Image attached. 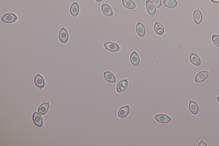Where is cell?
<instances>
[{
	"label": "cell",
	"mask_w": 219,
	"mask_h": 146,
	"mask_svg": "<svg viewBox=\"0 0 219 146\" xmlns=\"http://www.w3.org/2000/svg\"><path fill=\"white\" fill-rule=\"evenodd\" d=\"M146 8L148 13L151 15H154L156 12V7L154 4L150 0L146 1Z\"/></svg>",
	"instance_id": "30bf717a"
},
{
	"label": "cell",
	"mask_w": 219,
	"mask_h": 146,
	"mask_svg": "<svg viewBox=\"0 0 219 146\" xmlns=\"http://www.w3.org/2000/svg\"><path fill=\"white\" fill-rule=\"evenodd\" d=\"M213 2L215 3H219V0H211Z\"/></svg>",
	"instance_id": "484cf974"
},
{
	"label": "cell",
	"mask_w": 219,
	"mask_h": 146,
	"mask_svg": "<svg viewBox=\"0 0 219 146\" xmlns=\"http://www.w3.org/2000/svg\"><path fill=\"white\" fill-rule=\"evenodd\" d=\"M154 29L155 33L159 36H162L164 34V28L162 24L156 22L154 24Z\"/></svg>",
	"instance_id": "ac0fdd59"
},
{
	"label": "cell",
	"mask_w": 219,
	"mask_h": 146,
	"mask_svg": "<svg viewBox=\"0 0 219 146\" xmlns=\"http://www.w3.org/2000/svg\"><path fill=\"white\" fill-rule=\"evenodd\" d=\"M104 46L105 49L111 52H118L120 49V47L118 45L114 42H107L104 44Z\"/></svg>",
	"instance_id": "277c9868"
},
{
	"label": "cell",
	"mask_w": 219,
	"mask_h": 146,
	"mask_svg": "<svg viewBox=\"0 0 219 146\" xmlns=\"http://www.w3.org/2000/svg\"><path fill=\"white\" fill-rule=\"evenodd\" d=\"M17 19V16L13 13L6 14L2 17L1 21L6 23H11L14 22Z\"/></svg>",
	"instance_id": "6da1fadb"
},
{
	"label": "cell",
	"mask_w": 219,
	"mask_h": 146,
	"mask_svg": "<svg viewBox=\"0 0 219 146\" xmlns=\"http://www.w3.org/2000/svg\"><path fill=\"white\" fill-rule=\"evenodd\" d=\"M209 75V72L207 71H202L198 72L195 76V82H201L205 81Z\"/></svg>",
	"instance_id": "8992f818"
},
{
	"label": "cell",
	"mask_w": 219,
	"mask_h": 146,
	"mask_svg": "<svg viewBox=\"0 0 219 146\" xmlns=\"http://www.w3.org/2000/svg\"><path fill=\"white\" fill-rule=\"evenodd\" d=\"M152 2L154 4V6L156 7V8L160 7L161 5V0H152Z\"/></svg>",
	"instance_id": "cb8c5ba5"
},
{
	"label": "cell",
	"mask_w": 219,
	"mask_h": 146,
	"mask_svg": "<svg viewBox=\"0 0 219 146\" xmlns=\"http://www.w3.org/2000/svg\"><path fill=\"white\" fill-rule=\"evenodd\" d=\"M101 10L104 14L107 16H110L113 15V11L109 5L106 4H103L101 6Z\"/></svg>",
	"instance_id": "e0dca14e"
},
{
	"label": "cell",
	"mask_w": 219,
	"mask_h": 146,
	"mask_svg": "<svg viewBox=\"0 0 219 146\" xmlns=\"http://www.w3.org/2000/svg\"><path fill=\"white\" fill-rule=\"evenodd\" d=\"M217 100H218V101L219 102V96L217 97Z\"/></svg>",
	"instance_id": "83f0119b"
},
{
	"label": "cell",
	"mask_w": 219,
	"mask_h": 146,
	"mask_svg": "<svg viewBox=\"0 0 219 146\" xmlns=\"http://www.w3.org/2000/svg\"><path fill=\"white\" fill-rule=\"evenodd\" d=\"M95 1L96 2H100L101 1H102V0H95Z\"/></svg>",
	"instance_id": "4316f807"
},
{
	"label": "cell",
	"mask_w": 219,
	"mask_h": 146,
	"mask_svg": "<svg viewBox=\"0 0 219 146\" xmlns=\"http://www.w3.org/2000/svg\"><path fill=\"white\" fill-rule=\"evenodd\" d=\"M154 119L157 122L162 123H168L171 120V118L170 117L166 114H160L155 115L154 116Z\"/></svg>",
	"instance_id": "7a4b0ae2"
},
{
	"label": "cell",
	"mask_w": 219,
	"mask_h": 146,
	"mask_svg": "<svg viewBox=\"0 0 219 146\" xmlns=\"http://www.w3.org/2000/svg\"><path fill=\"white\" fill-rule=\"evenodd\" d=\"M123 6L129 9H134L136 8V5L132 0H122Z\"/></svg>",
	"instance_id": "44dd1931"
},
{
	"label": "cell",
	"mask_w": 219,
	"mask_h": 146,
	"mask_svg": "<svg viewBox=\"0 0 219 146\" xmlns=\"http://www.w3.org/2000/svg\"><path fill=\"white\" fill-rule=\"evenodd\" d=\"M193 18L194 22L197 24L201 23L202 19V14L198 10H194L193 13Z\"/></svg>",
	"instance_id": "7c38bea8"
},
{
	"label": "cell",
	"mask_w": 219,
	"mask_h": 146,
	"mask_svg": "<svg viewBox=\"0 0 219 146\" xmlns=\"http://www.w3.org/2000/svg\"><path fill=\"white\" fill-rule=\"evenodd\" d=\"M198 146H207V145H206V143L205 142H204V141H203V140H201V142H200V143H199V145H198Z\"/></svg>",
	"instance_id": "d4e9b609"
},
{
	"label": "cell",
	"mask_w": 219,
	"mask_h": 146,
	"mask_svg": "<svg viewBox=\"0 0 219 146\" xmlns=\"http://www.w3.org/2000/svg\"><path fill=\"white\" fill-rule=\"evenodd\" d=\"M35 85L40 88H43L44 87L45 82L44 79L40 74H37L34 78Z\"/></svg>",
	"instance_id": "ba28073f"
},
{
	"label": "cell",
	"mask_w": 219,
	"mask_h": 146,
	"mask_svg": "<svg viewBox=\"0 0 219 146\" xmlns=\"http://www.w3.org/2000/svg\"><path fill=\"white\" fill-rule=\"evenodd\" d=\"M190 59L191 63L195 66H198L201 65L200 59L194 53H191L190 56Z\"/></svg>",
	"instance_id": "8fae6325"
},
{
	"label": "cell",
	"mask_w": 219,
	"mask_h": 146,
	"mask_svg": "<svg viewBox=\"0 0 219 146\" xmlns=\"http://www.w3.org/2000/svg\"><path fill=\"white\" fill-rule=\"evenodd\" d=\"M68 38L69 36L67 30L64 27L62 28L59 34L60 41L63 44H65L68 41Z\"/></svg>",
	"instance_id": "5b68a950"
},
{
	"label": "cell",
	"mask_w": 219,
	"mask_h": 146,
	"mask_svg": "<svg viewBox=\"0 0 219 146\" xmlns=\"http://www.w3.org/2000/svg\"><path fill=\"white\" fill-rule=\"evenodd\" d=\"M136 31L137 34L140 37H143L144 36L146 33L145 28L142 23L138 22L136 25Z\"/></svg>",
	"instance_id": "2e32d148"
},
{
	"label": "cell",
	"mask_w": 219,
	"mask_h": 146,
	"mask_svg": "<svg viewBox=\"0 0 219 146\" xmlns=\"http://www.w3.org/2000/svg\"><path fill=\"white\" fill-rule=\"evenodd\" d=\"M163 2L165 6L170 8L175 7L178 5V2L176 0H164Z\"/></svg>",
	"instance_id": "7402d4cb"
},
{
	"label": "cell",
	"mask_w": 219,
	"mask_h": 146,
	"mask_svg": "<svg viewBox=\"0 0 219 146\" xmlns=\"http://www.w3.org/2000/svg\"><path fill=\"white\" fill-rule=\"evenodd\" d=\"M104 77L105 80L110 83H115L116 82V78L113 73L109 71L105 72L104 73Z\"/></svg>",
	"instance_id": "9a60e30c"
},
{
	"label": "cell",
	"mask_w": 219,
	"mask_h": 146,
	"mask_svg": "<svg viewBox=\"0 0 219 146\" xmlns=\"http://www.w3.org/2000/svg\"><path fill=\"white\" fill-rule=\"evenodd\" d=\"M212 41L214 44L219 47V36L217 34H213L212 37Z\"/></svg>",
	"instance_id": "603a6c76"
},
{
	"label": "cell",
	"mask_w": 219,
	"mask_h": 146,
	"mask_svg": "<svg viewBox=\"0 0 219 146\" xmlns=\"http://www.w3.org/2000/svg\"><path fill=\"white\" fill-rule=\"evenodd\" d=\"M129 111L130 108L129 105L123 106L118 111V117L120 118H124L129 114Z\"/></svg>",
	"instance_id": "9c48e42d"
},
{
	"label": "cell",
	"mask_w": 219,
	"mask_h": 146,
	"mask_svg": "<svg viewBox=\"0 0 219 146\" xmlns=\"http://www.w3.org/2000/svg\"><path fill=\"white\" fill-rule=\"evenodd\" d=\"M190 111L192 114L196 115L198 113L199 108L197 104L193 101H190L189 105Z\"/></svg>",
	"instance_id": "5bb4252c"
},
{
	"label": "cell",
	"mask_w": 219,
	"mask_h": 146,
	"mask_svg": "<svg viewBox=\"0 0 219 146\" xmlns=\"http://www.w3.org/2000/svg\"><path fill=\"white\" fill-rule=\"evenodd\" d=\"M49 107V103L48 102H44L41 104L38 108V112L41 115H44L47 112L48 110Z\"/></svg>",
	"instance_id": "d6986e66"
},
{
	"label": "cell",
	"mask_w": 219,
	"mask_h": 146,
	"mask_svg": "<svg viewBox=\"0 0 219 146\" xmlns=\"http://www.w3.org/2000/svg\"><path fill=\"white\" fill-rule=\"evenodd\" d=\"M130 61L134 66H137L140 63V58L136 52H133L130 55Z\"/></svg>",
	"instance_id": "4fadbf2b"
},
{
	"label": "cell",
	"mask_w": 219,
	"mask_h": 146,
	"mask_svg": "<svg viewBox=\"0 0 219 146\" xmlns=\"http://www.w3.org/2000/svg\"><path fill=\"white\" fill-rule=\"evenodd\" d=\"M128 86L127 79H123L118 82L116 87V91L119 93H122L125 91Z\"/></svg>",
	"instance_id": "3957f363"
},
{
	"label": "cell",
	"mask_w": 219,
	"mask_h": 146,
	"mask_svg": "<svg viewBox=\"0 0 219 146\" xmlns=\"http://www.w3.org/2000/svg\"><path fill=\"white\" fill-rule=\"evenodd\" d=\"M79 7L77 2H74L72 4L70 7V13L74 17L77 16L79 13Z\"/></svg>",
	"instance_id": "ffe728a7"
},
{
	"label": "cell",
	"mask_w": 219,
	"mask_h": 146,
	"mask_svg": "<svg viewBox=\"0 0 219 146\" xmlns=\"http://www.w3.org/2000/svg\"><path fill=\"white\" fill-rule=\"evenodd\" d=\"M33 120L36 126L38 127H42L43 126V118L39 113L37 112L34 113L33 115Z\"/></svg>",
	"instance_id": "52a82bcc"
}]
</instances>
